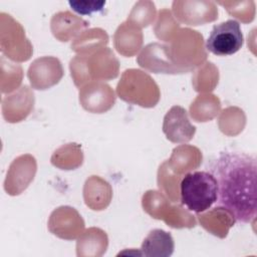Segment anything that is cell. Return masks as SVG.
<instances>
[{"label":"cell","mask_w":257,"mask_h":257,"mask_svg":"<svg viewBox=\"0 0 257 257\" xmlns=\"http://www.w3.org/2000/svg\"><path fill=\"white\" fill-rule=\"evenodd\" d=\"M256 172V159L238 152H222L210 166V173L217 181V206L228 211L236 221L255 222Z\"/></svg>","instance_id":"1"},{"label":"cell","mask_w":257,"mask_h":257,"mask_svg":"<svg viewBox=\"0 0 257 257\" xmlns=\"http://www.w3.org/2000/svg\"><path fill=\"white\" fill-rule=\"evenodd\" d=\"M71 77L77 87L91 80L100 81L118 75V61L109 48H100L89 56L79 54L70 60Z\"/></svg>","instance_id":"2"},{"label":"cell","mask_w":257,"mask_h":257,"mask_svg":"<svg viewBox=\"0 0 257 257\" xmlns=\"http://www.w3.org/2000/svg\"><path fill=\"white\" fill-rule=\"evenodd\" d=\"M217 181L207 171L187 173L180 183L181 202L188 210L203 213L217 201Z\"/></svg>","instance_id":"3"},{"label":"cell","mask_w":257,"mask_h":257,"mask_svg":"<svg viewBox=\"0 0 257 257\" xmlns=\"http://www.w3.org/2000/svg\"><path fill=\"white\" fill-rule=\"evenodd\" d=\"M117 95L124 101L137 103L144 107L153 106L160 98L159 87L150 75L139 69H127L123 72L116 87Z\"/></svg>","instance_id":"4"},{"label":"cell","mask_w":257,"mask_h":257,"mask_svg":"<svg viewBox=\"0 0 257 257\" xmlns=\"http://www.w3.org/2000/svg\"><path fill=\"white\" fill-rule=\"evenodd\" d=\"M243 42L240 23L229 19L213 27L206 41V48L218 56L232 55L242 47Z\"/></svg>","instance_id":"5"},{"label":"cell","mask_w":257,"mask_h":257,"mask_svg":"<svg viewBox=\"0 0 257 257\" xmlns=\"http://www.w3.org/2000/svg\"><path fill=\"white\" fill-rule=\"evenodd\" d=\"M175 17L188 25H202L218 18V9L211 1H174Z\"/></svg>","instance_id":"6"},{"label":"cell","mask_w":257,"mask_h":257,"mask_svg":"<svg viewBox=\"0 0 257 257\" xmlns=\"http://www.w3.org/2000/svg\"><path fill=\"white\" fill-rule=\"evenodd\" d=\"M138 63L154 73H184L172 60L169 45L161 43L148 44L138 57Z\"/></svg>","instance_id":"7"},{"label":"cell","mask_w":257,"mask_h":257,"mask_svg":"<svg viewBox=\"0 0 257 257\" xmlns=\"http://www.w3.org/2000/svg\"><path fill=\"white\" fill-rule=\"evenodd\" d=\"M27 75L32 87L44 90L59 82L63 76V69L58 58L44 56L31 63Z\"/></svg>","instance_id":"8"},{"label":"cell","mask_w":257,"mask_h":257,"mask_svg":"<svg viewBox=\"0 0 257 257\" xmlns=\"http://www.w3.org/2000/svg\"><path fill=\"white\" fill-rule=\"evenodd\" d=\"M79 101L82 107L93 113H102L108 110L115 101V95L105 83L89 82L79 88Z\"/></svg>","instance_id":"9"},{"label":"cell","mask_w":257,"mask_h":257,"mask_svg":"<svg viewBox=\"0 0 257 257\" xmlns=\"http://www.w3.org/2000/svg\"><path fill=\"white\" fill-rule=\"evenodd\" d=\"M163 132L173 143H186L192 140L196 127L190 122L186 109L180 105H174L164 117Z\"/></svg>","instance_id":"10"},{"label":"cell","mask_w":257,"mask_h":257,"mask_svg":"<svg viewBox=\"0 0 257 257\" xmlns=\"http://www.w3.org/2000/svg\"><path fill=\"white\" fill-rule=\"evenodd\" d=\"M174 239L172 235L162 229L152 230L144 239L141 255L148 257H168L174 252Z\"/></svg>","instance_id":"11"},{"label":"cell","mask_w":257,"mask_h":257,"mask_svg":"<svg viewBox=\"0 0 257 257\" xmlns=\"http://www.w3.org/2000/svg\"><path fill=\"white\" fill-rule=\"evenodd\" d=\"M130 39H143V35L137 25L127 21L119 25L115 31L114 45L119 53L128 57L137 53L142 45Z\"/></svg>","instance_id":"12"},{"label":"cell","mask_w":257,"mask_h":257,"mask_svg":"<svg viewBox=\"0 0 257 257\" xmlns=\"http://www.w3.org/2000/svg\"><path fill=\"white\" fill-rule=\"evenodd\" d=\"M28 156L29 155H25V156H21V157H18L17 159H15L14 161H13V163L11 164V166H10V169H9V172L7 173V178H6V180H8V179H12V178H14V177H16V176H19L17 179H16V181L10 186V187H8L7 189H6V192L8 193V194H12V192H13V190H14V188L13 187H15V184L17 183L18 184V186H17V195L18 194H20L19 193V186H20V190H21V192L23 191V190H25L27 187H28V185L30 184V182L33 180V178H34V175H35V173H36V162H35V160L25 169V168H23L24 166H25V164H26V161H27V159H28Z\"/></svg>","instance_id":"13"},{"label":"cell","mask_w":257,"mask_h":257,"mask_svg":"<svg viewBox=\"0 0 257 257\" xmlns=\"http://www.w3.org/2000/svg\"><path fill=\"white\" fill-rule=\"evenodd\" d=\"M88 24L83 19L71 14L70 12H59L51 20V30L53 35L63 41L65 30L69 28L72 36L79 33V30L87 27Z\"/></svg>","instance_id":"14"},{"label":"cell","mask_w":257,"mask_h":257,"mask_svg":"<svg viewBox=\"0 0 257 257\" xmlns=\"http://www.w3.org/2000/svg\"><path fill=\"white\" fill-rule=\"evenodd\" d=\"M72 10L80 15H90L103 9L105 1H68Z\"/></svg>","instance_id":"15"}]
</instances>
